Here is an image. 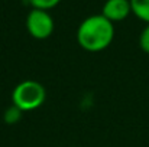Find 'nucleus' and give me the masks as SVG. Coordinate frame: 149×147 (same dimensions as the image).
<instances>
[{
  "label": "nucleus",
  "instance_id": "1",
  "mask_svg": "<svg viewBox=\"0 0 149 147\" xmlns=\"http://www.w3.org/2000/svg\"><path fill=\"white\" fill-rule=\"evenodd\" d=\"M114 39V23L101 13L86 17L77 29V42L87 52H100Z\"/></svg>",
  "mask_w": 149,
  "mask_h": 147
},
{
  "label": "nucleus",
  "instance_id": "2",
  "mask_svg": "<svg viewBox=\"0 0 149 147\" xmlns=\"http://www.w3.org/2000/svg\"><path fill=\"white\" fill-rule=\"evenodd\" d=\"M47 98V91L42 84L33 81V79H26L19 82L13 92H12V104L17 107L20 111L28 112L39 108Z\"/></svg>",
  "mask_w": 149,
  "mask_h": 147
},
{
  "label": "nucleus",
  "instance_id": "3",
  "mask_svg": "<svg viewBox=\"0 0 149 147\" xmlns=\"http://www.w3.org/2000/svg\"><path fill=\"white\" fill-rule=\"evenodd\" d=\"M26 29L29 35L35 39H47L54 32L55 23L48 10L41 9H32L26 16Z\"/></svg>",
  "mask_w": 149,
  "mask_h": 147
},
{
  "label": "nucleus",
  "instance_id": "4",
  "mask_svg": "<svg viewBox=\"0 0 149 147\" xmlns=\"http://www.w3.org/2000/svg\"><path fill=\"white\" fill-rule=\"evenodd\" d=\"M132 13L130 0H106L101 9V14L111 23L125 20Z\"/></svg>",
  "mask_w": 149,
  "mask_h": 147
},
{
  "label": "nucleus",
  "instance_id": "5",
  "mask_svg": "<svg viewBox=\"0 0 149 147\" xmlns=\"http://www.w3.org/2000/svg\"><path fill=\"white\" fill-rule=\"evenodd\" d=\"M132 13L149 25V0H130Z\"/></svg>",
  "mask_w": 149,
  "mask_h": 147
},
{
  "label": "nucleus",
  "instance_id": "6",
  "mask_svg": "<svg viewBox=\"0 0 149 147\" xmlns=\"http://www.w3.org/2000/svg\"><path fill=\"white\" fill-rule=\"evenodd\" d=\"M32 9H41V10H51L55 6L59 4L61 0H28Z\"/></svg>",
  "mask_w": 149,
  "mask_h": 147
},
{
  "label": "nucleus",
  "instance_id": "7",
  "mask_svg": "<svg viewBox=\"0 0 149 147\" xmlns=\"http://www.w3.org/2000/svg\"><path fill=\"white\" fill-rule=\"evenodd\" d=\"M22 114H23V111H20L17 107H15L12 104V107H9L6 110V112H4V120L7 123H10V124H15V123H17L22 118Z\"/></svg>",
  "mask_w": 149,
  "mask_h": 147
},
{
  "label": "nucleus",
  "instance_id": "8",
  "mask_svg": "<svg viewBox=\"0 0 149 147\" xmlns=\"http://www.w3.org/2000/svg\"><path fill=\"white\" fill-rule=\"evenodd\" d=\"M139 46H141V49H142L145 53H149V25H146V26L143 28V30L141 32Z\"/></svg>",
  "mask_w": 149,
  "mask_h": 147
}]
</instances>
